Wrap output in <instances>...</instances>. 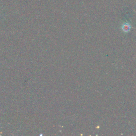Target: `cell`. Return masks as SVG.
<instances>
[{
	"label": "cell",
	"mask_w": 136,
	"mask_h": 136,
	"mask_svg": "<svg viewBox=\"0 0 136 136\" xmlns=\"http://www.w3.org/2000/svg\"><path fill=\"white\" fill-rule=\"evenodd\" d=\"M131 25L129 23H125L122 26V29L124 32H128L131 29Z\"/></svg>",
	"instance_id": "cell-1"
}]
</instances>
